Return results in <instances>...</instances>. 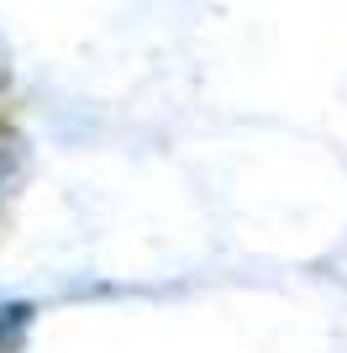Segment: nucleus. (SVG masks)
I'll use <instances>...</instances> for the list:
<instances>
[{
	"label": "nucleus",
	"mask_w": 347,
	"mask_h": 353,
	"mask_svg": "<svg viewBox=\"0 0 347 353\" xmlns=\"http://www.w3.org/2000/svg\"><path fill=\"white\" fill-rule=\"evenodd\" d=\"M16 338H21V311H11V316L0 322V353H11Z\"/></svg>",
	"instance_id": "1"
}]
</instances>
